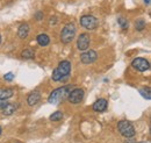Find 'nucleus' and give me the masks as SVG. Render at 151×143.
Returning <instances> with one entry per match:
<instances>
[{
  "instance_id": "nucleus-1",
  "label": "nucleus",
  "mask_w": 151,
  "mask_h": 143,
  "mask_svg": "<svg viewBox=\"0 0 151 143\" xmlns=\"http://www.w3.org/2000/svg\"><path fill=\"white\" fill-rule=\"evenodd\" d=\"M70 87L69 86H63V87H59L56 89L55 91H52L48 98V103L51 104V105H58L59 103L64 101L68 97H69V93H70Z\"/></svg>"
},
{
  "instance_id": "nucleus-2",
  "label": "nucleus",
  "mask_w": 151,
  "mask_h": 143,
  "mask_svg": "<svg viewBox=\"0 0 151 143\" xmlns=\"http://www.w3.org/2000/svg\"><path fill=\"white\" fill-rule=\"evenodd\" d=\"M76 36V26L73 23H68L60 33V41L65 44L72 42V40L75 38Z\"/></svg>"
},
{
  "instance_id": "nucleus-3",
  "label": "nucleus",
  "mask_w": 151,
  "mask_h": 143,
  "mask_svg": "<svg viewBox=\"0 0 151 143\" xmlns=\"http://www.w3.org/2000/svg\"><path fill=\"white\" fill-rule=\"evenodd\" d=\"M117 129H119L120 134H121L122 136L127 137V139H132V137L135 136V134H136L134 126H132L129 121H126V120H122V121L119 122Z\"/></svg>"
},
{
  "instance_id": "nucleus-4",
  "label": "nucleus",
  "mask_w": 151,
  "mask_h": 143,
  "mask_svg": "<svg viewBox=\"0 0 151 143\" xmlns=\"http://www.w3.org/2000/svg\"><path fill=\"white\" fill-rule=\"evenodd\" d=\"M99 21L93 15H84L80 18V26L87 30H93L98 27Z\"/></svg>"
},
{
  "instance_id": "nucleus-5",
  "label": "nucleus",
  "mask_w": 151,
  "mask_h": 143,
  "mask_svg": "<svg viewBox=\"0 0 151 143\" xmlns=\"http://www.w3.org/2000/svg\"><path fill=\"white\" fill-rule=\"evenodd\" d=\"M84 99V90L81 89H75L70 91L69 93V101L73 105L79 104L81 100Z\"/></svg>"
},
{
  "instance_id": "nucleus-6",
  "label": "nucleus",
  "mask_w": 151,
  "mask_h": 143,
  "mask_svg": "<svg viewBox=\"0 0 151 143\" xmlns=\"http://www.w3.org/2000/svg\"><path fill=\"white\" fill-rule=\"evenodd\" d=\"M132 65L134 69H136L137 71L141 72L147 71V70L150 69V63L147 59H144V58H136V59H134Z\"/></svg>"
},
{
  "instance_id": "nucleus-7",
  "label": "nucleus",
  "mask_w": 151,
  "mask_h": 143,
  "mask_svg": "<svg viewBox=\"0 0 151 143\" xmlns=\"http://www.w3.org/2000/svg\"><path fill=\"white\" fill-rule=\"evenodd\" d=\"M58 72L60 73L62 76V80H64L69 74H70V71H71V63L69 61H62L58 66L56 68Z\"/></svg>"
},
{
  "instance_id": "nucleus-8",
  "label": "nucleus",
  "mask_w": 151,
  "mask_h": 143,
  "mask_svg": "<svg viewBox=\"0 0 151 143\" xmlns=\"http://www.w3.org/2000/svg\"><path fill=\"white\" fill-rule=\"evenodd\" d=\"M90 47V36L87 34H80L77 40V48L80 51H86Z\"/></svg>"
},
{
  "instance_id": "nucleus-9",
  "label": "nucleus",
  "mask_w": 151,
  "mask_h": 143,
  "mask_svg": "<svg viewBox=\"0 0 151 143\" xmlns=\"http://www.w3.org/2000/svg\"><path fill=\"white\" fill-rule=\"evenodd\" d=\"M96 58H98V54L94 50H87L84 54L80 55V61L84 64H91L96 61Z\"/></svg>"
},
{
  "instance_id": "nucleus-10",
  "label": "nucleus",
  "mask_w": 151,
  "mask_h": 143,
  "mask_svg": "<svg viewBox=\"0 0 151 143\" xmlns=\"http://www.w3.org/2000/svg\"><path fill=\"white\" fill-rule=\"evenodd\" d=\"M40 100H41V93H40L38 91L32 92V93L28 95V98H27V103H28L29 106L36 105L37 103H40Z\"/></svg>"
},
{
  "instance_id": "nucleus-11",
  "label": "nucleus",
  "mask_w": 151,
  "mask_h": 143,
  "mask_svg": "<svg viewBox=\"0 0 151 143\" xmlns=\"http://www.w3.org/2000/svg\"><path fill=\"white\" fill-rule=\"evenodd\" d=\"M107 108V100L106 99H98L93 104V109L95 112H105Z\"/></svg>"
},
{
  "instance_id": "nucleus-12",
  "label": "nucleus",
  "mask_w": 151,
  "mask_h": 143,
  "mask_svg": "<svg viewBox=\"0 0 151 143\" xmlns=\"http://www.w3.org/2000/svg\"><path fill=\"white\" fill-rule=\"evenodd\" d=\"M29 34V25L28 23H22L19 27V30H18V35L21 38H26Z\"/></svg>"
},
{
  "instance_id": "nucleus-13",
  "label": "nucleus",
  "mask_w": 151,
  "mask_h": 143,
  "mask_svg": "<svg viewBox=\"0 0 151 143\" xmlns=\"http://www.w3.org/2000/svg\"><path fill=\"white\" fill-rule=\"evenodd\" d=\"M36 40H37V43L41 47H45V46H48L49 42H50V37L47 35V34H40V35L36 37Z\"/></svg>"
},
{
  "instance_id": "nucleus-14",
  "label": "nucleus",
  "mask_w": 151,
  "mask_h": 143,
  "mask_svg": "<svg viewBox=\"0 0 151 143\" xmlns=\"http://www.w3.org/2000/svg\"><path fill=\"white\" fill-rule=\"evenodd\" d=\"M13 94H14V91L12 89H0V99L2 100H6L13 97Z\"/></svg>"
},
{
  "instance_id": "nucleus-15",
  "label": "nucleus",
  "mask_w": 151,
  "mask_h": 143,
  "mask_svg": "<svg viewBox=\"0 0 151 143\" xmlns=\"http://www.w3.org/2000/svg\"><path fill=\"white\" fill-rule=\"evenodd\" d=\"M15 109H17V106H15V105L7 104L1 110H2V114H4V115H7V116H8V115H12V114L15 112Z\"/></svg>"
},
{
  "instance_id": "nucleus-16",
  "label": "nucleus",
  "mask_w": 151,
  "mask_h": 143,
  "mask_svg": "<svg viewBox=\"0 0 151 143\" xmlns=\"http://www.w3.org/2000/svg\"><path fill=\"white\" fill-rule=\"evenodd\" d=\"M135 28H136L138 32L143 30V29L145 28V21H144L143 19H138V20H136V22H135Z\"/></svg>"
},
{
  "instance_id": "nucleus-17",
  "label": "nucleus",
  "mask_w": 151,
  "mask_h": 143,
  "mask_svg": "<svg viewBox=\"0 0 151 143\" xmlns=\"http://www.w3.org/2000/svg\"><path fill=\"white\" fill-rule=\"evenodd\" d=\"M62 119H63V113L60 110H57L54 114L50 115V120L51 121H60Z\"/></svg>"
},
{
  "instance_id": "nucleus-18",
  "label": "nucleus",
  "mask_w": 151,
  "mask_h": 143,
  "mask_svg": "<svg viewBox=\"0 0 151 143\" xmlns=\"http://www.w3.org/2000/svg\"><path fill=\"white\" fill-rule=\"evenodd\" d=\"M21 56H22L23 58H26V59H30V58H33L35 55H34V51H33V50H30V49H26L24 51H22Z\"/></svg>"
},
{
  "instance_id": "nucleus-19",
  "label": "nucleus",
  "mask_w": 151,
  "mask_h": 143,
  "mask_svg": "<svg viewBox=\"0 0 151 143\" xmlns=\"http://www.w3.org/2000/svg\"><path fill=\"white\" fill-rule=\"evenodd\" d=\"M139 93H141V95H142L143 98H145V99H148V100H150L151 99L150 89H149V87H145V89L139 90Z\"/></svg>"
},
{
  "instance_id": "nucleus-20",
  "label": "nucleus",
  "mask_w": 151,
  "mask_h": 143,
  "mask_svg": "<svg viewBox=\"0 0 151 143\" xmlns=\"http://www.w3.org/2000/svg\"><path fill=\"white\" fill-rule=\"evenodd\" d=\"M119 25L121 26V28L122 29H128V27H129V23H128V21H127V19L124 18H120L119 19Z\"/></svg>"
},
{
  "instance_id": "nucleus-21",
  "label": "nucleus",
  "mask_w": 151,
  "mask_h": 143,
  "mask_svg": "<svg viewBox=\"0 0 151 143\" xmlns=\"http://www.w3.org/2000/svg\"><path fill=\"white\" fill-rule=\"evenodd\" d=\"M52 80H55V82H59V80H62V76H60V73L58 72L57 69H55V70L52 71Z\"/></svg>"
},
{
  "instance_id": "nucleus-22",
  "label": "nucleus",
  "mask_w": 151,
  "mask_h": 143,
  "mask_svg": "<svg viewBox=\"0 0 151 143\" xmlns=\"http://www.w3.org/2000/svg\"><path fill=\"white\" fill-rule=\"evenodd\" d=\"M5 80H7V82H12L13 80V78H14V74L12 73V72H8V73H6L5 74Z\"/></svg>"
},
{
  "instance_id": "nucleus-23",
  "label": "nucleus",
  "mask_w": 151,
  "mask_h": 143,
  "mask_svg": "<svg viewBox=\"0 0 151 143\" xmlns=\"http://www.w3.org/2000/svg\"><path fill=\"white\" fill-rule=\"evenodd\" d=\"M35 19H36V20H38V21H40V20H42V19H43V13L37 12V13L35 14Z\"/></svg>"
},
{
  "instance_id": "nucleus-24",
  "label": "nucleus",
  "mask_w": 151,
  "mask_h": 143,
  "mask_svg": "<svg viewBox=\"0 0 151 143\" xmlns=\"http://www.w3.org/2000/svg\"><path fill=\"white\" fill-rule=\"evenodd\" d=\"M8 103H6V100H2V99H0V109H2V108L5 107L6 105H7Z\"/></svg>"
},
{
  "instance_id": "nucleus-25",
  "label": "nucleus",
  "mask_w": 151,
  "mask_h": 143,
  "mask_svg": "<svg viewBox=\"0 0 151 143\" xmlns=\"http://www.w3.org/2000/svg\"><path fill=\"white\" fill-rule=\"evenodd\" d=\"M56 22H57V19L56 18H51V20H50V23H51V25H55Z\"/></svg>"
},
{
  "instance_id": "nucleus-26",
  "label": "nucleus",
  "mask_w": 151,
  "mask_h": 143,
  "mask_svg": "<svg viewBox=\"0 0 151 143\" xmlns=\"http://www.w3.org/2000/svg\"><path fill=\"white\" fill-rule=\"evenodd\" d=\"M126 143H135V142H134V141H132V140H128Z\"/></svg>"
},
{
  "instance_id": "nucleus-27",
  "label": "nucleus",
  "mask_w": 151,
  "mask_h": 143,
  "mask_svg": "<svg viewBox=\"0 0 151 143\" xmlns=\"http://www.w3.org/2000/svg\"><path fill=\"white\" fill-rule=\"evenodd\" d=\"M144 2H147V4L149 5V4H150V0H144Z\"/></svg>"
},
{
  "instance_id": "nucleus-28",
  "label": "nucleus",
  "mask_w": 151,
  "mask_h": 143,
  "mask_svg": "<svg viewBox=\"0 0 151 143\" xmlns=\"http://www.w3.org/2000/svg\"><path fill=\"white\" fill-rule=\"evenodd\" d=\"M0 135H1V127H0Z\"/></svg>"
},
{
  "instance_id": "nucleus-29",
  "label": "nucleus",
  "mask_w": 151,
  "mask_h": 143,
  "mask_svg": "<svg viewBox=\"0 0 151 143\" xmlns=\"http://www.w3.org/2000/svg\"><path fill=\"white\" fill-rule=\"evenodd\" d=\"M0 43H1V36H0Z\"/></svg>"
},
{
  "instance_id": "nucleus-30",
  "label": "nucleus",
  "mask_w": 151,
  "mask_h": 143,
  "mask_svg": "<svg viewBox=\"0 0 151 143\" xmlns=\"http://www.w3.org/2000/svg\"><path fill=\"white\" fill-rule=\"evenodd\" d=\"M17 143H20V142H17Z\"/></svg>"
},
{
  "instance_id": "nucleus-31",
  "label": "nucleus",
  "mask_w": 151,
  "mask_h": 143,
  "mask_svg": "<svg viewBox=\"0 0 151 143\" xmlns=\"http://www.w3.org/2000/svg\"><path fill=\"white\" fill-rule=\"evenodd\" d=\"M142 143H144V142H142Z\"/></svg>"
}]
</instances>
